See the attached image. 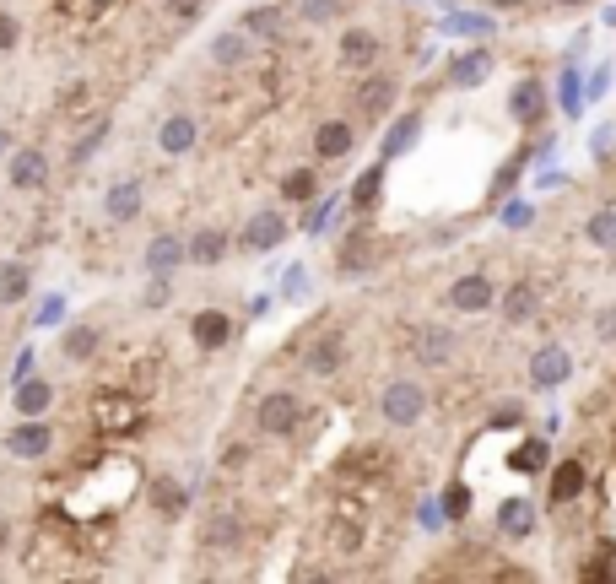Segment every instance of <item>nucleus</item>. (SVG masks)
<instances>
[{"label":"nucleus","mask_w":616,"mask_h":584,"mask_svg":"<svg viewBox=\"0 0 616 584\" xmlns=\"http://www.w3.org/2000/svg\"><path fill=\"white\" fill-rule=\"evenodd\" d=\"M541 466H546V444H541V438H530V444L519 449V471H541Z\"/></svg>","instance_id":"c9c22d12"},{"label":"nucleus","mask_w":616,"mask_h":584,"mask_svg":"<svg viewBox=\"0 0 616 584\" xmlns=\"http://www.w3.org/2000/svg\"><path fill=\"white\" fill-rule=\"evenodd\" d=\"M589 579H606V584H616V547H606V552H595V563L584 568Z\"/></svg>","instance_id":"473e14b6"},{"label":"nucleus","mask_w":616,"mask_h":584,"mask_svg":"<svg viewBox=\"0 0 616 584\" xmlns=\"http://www.w3.org/2000/svg\"><path fill=\"white\" fill-rule=\"evenodd\" d=\"M454 28H460V33H487V22H481V17H454Z\"/></svg>","instance_id":"4c0bfd02"},{"label":"nucleus","mask_w":616,"mask_h":584,"mask_svg":"<svg viewBox=\"0 0 616 584\" xmlns=\"http://www.w3.org/2000/svg\"><path fill=\"white\" fill-rule=\"evenodd\" d=\"M157 514H163V520H179L184 514V487L179 482H157Z\"/></svg>","instance_id":"bb28decb"},{"label":"nucleus","mask_w":616,"mask_h":584,"mask_svg":"<svg viewBox=\"0 0 616 584\" xmlns=\"http://www.w3.org/2000/svg\"><path fill=\"white\" fill-rule=\"evenodd\" d=\"M449 514H454V520L465 514V487H454V493H449Z\"/></svg>","instance_id":"58836bf2"},{"label":"nucleus","mask_w":616,"mask_h":584,"mask_svg":"<svg viewBox=\"0 0 616 584\" xmlns=\"http://www.w3.org/2000/svg\"><path fill=\"white\" fill-rule=\"evenodd\" d=\"M211 0H28L33 44L60 65H92L109 82H136L163 49L206 17Z\"/></svg>","instance_id":"f257e3e1"},{"label":"nucleus","mask_w":616,"mask_h":584,"mask_svg":"<svg viewBox=\"0 0 616 584\" xmlns=\"http://www.w3.org/2000/svg\"><path fill=\"white\" fill-rule=\"evenodd\" d=\"M411 136H417V119H411V114H406V119H400V125H395V136H390V141H384V157H395V152H400V146H411Z\"/></svg>","instance_id":"72a5a7b5"},{"label":"nucleus","mask_w":616,"mask_h":584,"mask_svg":"<svg viewBox=\"0 0 616 584\" xmlns=\"http://www.w3.org/2000/svg\"><path fill=\"white\" fill-rule=\"evenodd\" d=\"M589 244L616 249V211H595V217H589Z\"/></svg>","instance_id":"cd10ccee"},{"label":"nucleus","mask_w":616,"mask_h":584,"mask_svg":"<svg viewBox=\"0 0 616 584\" xmlns=\"http://www.w3.org/2000/svg\"><path fill=\"white\" fill-rule=\"evenodd\" d=\"M298 422H303V401H298V390H265V395H260V406H254V428H260L265 438H287V433H298Z\"/></svg>","instance_id":"f03ea898"},{"label":"nucleus","mask_w":616,"mask_h":584,"mask_svg":"<svg viewBox=\"0 0 616 584\" xmlns=\"http://www.w3.org/2000/svg\"><path fill=\"white\" fill-rule=\"evenodd\" d=\"M503 222H508V228H525V222H530V206H525V201H508V206H503Z\"/></svg>","instance_id":"e433bc0d"},{"label":"nucleus","mask_w":616,"mask_h":584,"mask_svg":"<svg viewBox=\"0 0 616 584\" xmlns=\"http://www.w3.org/2000/svg\"><path fill=\"white\" fill-rule=\"evenodd\" d=\"M487 6H525V0H487Z\"/></svg>","instance_id":"ea45409f"},{"label":"nucleus","mask_w":616,"mask_h":584,"mask_svg":"<svg viewBox=\"0 0 616 584\" xmlns=\"http://www.w3.org/2000/svg\"><path fill=\"white\" fill-rule=\"evenodd\" d=\"M449 352H454L449 330H422V336H417V357H422V363H444Z\"/></svg>","instance_id":"5701e85b"},{"label":"nucleus","mask_w":616,"mask_h":584,"mask_svg":"<svg viewBox=\"0 0 616 584\" xmlns=\"http://www.w3.org/2000/svg\"><path fill=\"white\" fill-rule=\"evenodd\" d=\"M190 336H195V347H200V352H222V347H233V314H222V309H200L195 320H190Z\"/></svg>","instance_id":"423d86ee"},{"label":"nucleus","mask_w":616,"mask_h":584,"mask_svg":"<svg viewBox=\"0 0 616 584\" xmlns=\"http://www.w3.org/2000/svg\"><path fill=\"white\" fill-rule=\"evenodd\" d=\"M49 395H55V390H49L44 379H28V384H22V390H17V406H22V417H38V411L49 406Z\"/></svg>","instance_id":"393cba45"},{"label":"nucleus","mask_w":616,"mask_h":584,"mask_svg":"<svg viewBox=\"0 0 616 584\" xmlns=\"http://www.w3.org/2000/svg\"><path fill=\"white\" fill-rule=\"evenodd\" d=\"M514 119H519V125H535V119H541V87H535V82L514 87Z\"/></svg>","instance_id":"b1692460"},{"label":"nucleus","mask_w":616,"mask_h":584,"mask_svg":"<svg viewBox=\"0 0 616 584\" xmlns=\"http://www.w3.org/2000/svg\"><path fill=\"white\" fill-rule=\"evenodd\" d=\"M379 179H384V163H379V168H368V179L357 184V211H368V206H373V195H379Z\"/></svg>","instance_id":"f704fd0d"},{"label":"nucleus","mask_w":616,"mask_h":584,"mask_svg":"<svg viewBox=\"0 0 616 584\" xmlns=\"http://www.w3.org/2000/svg\"><path fill=\"white\" fill-rule=\"evenodd\" d=\"M352 141H357V130L352 125H341V119H325V125L314 130V152H319V163H336V157L352 152Z\"/></svg>","instance_id":"9b49d317"},{"label":"nucleus","mask_w":616,"mask_h":584,"mask_svg":"<svg viewBox=\"0 0 616 584\" xmlns=\"http://www.w3.org/2000/svg\"><path fill=\"white\" fill-rule=\"evenodd\" d=\"M384 55V38L373 28H346L341 33V65H352V71H373V60Z\"/></svg>","instance_id":"0eeeda50"},{"label":"nucleus","mask_w":616,"mask_h":584,"mask_svg":"<svg viewBox=\"0 0 616 584\" xmlns=\"http://www.w3.org/2000/svg\"><path fill=\"white\" fill-rule=\"evenodd\" d=\"M352 103H357V119H363V125H373V119H384V114H390V103H395V76L368 71L363 82H357Z\"/></svg>","instance_id":"7ed1b4c3"},{"label":"nucleus","mask_w":616,"mask_h":584,"mask_svg":"<svg viewBox=\"0 0 616 584\" xmlns=\"http://www.w3.org/2000/svg\"><path fill=\"white\" fill-rule=\"evenodd\" d=\"M530 292H535L530 282H519V287H508V298H503V309H508V320H525V314H530V303H535V298H530Z\"/></svg>","instance_id":"c756f323"},{"label":"nucleus","mask_w":616,"mask_h":584,"mask_svg":"<svg viewBox=\"0 0 616 584\" xmlns=\"http://www.w3.org/2000/svg\"><path fill=\"white\" fill-rule=\"evenodd\" d=\"M103 206H109V222H136V217H141V179L114 184Z\"/></svg>","instance_id":"2eb2a0df"},{"label":"nucleus","mask_w":616,"mask_h":584,"mask_svg":"<svg viewBox=\"0 0 616 584\" xmlns=\"http://www.w3.org/2000/svg\"><path fill=\"white\" fill-rule=\"evenodd\" d=\"M254 60V33L238 22V28H227L222 38H211V49H206V65H217V71H238V65H249Z\"/></svg>","instance_id":"20e7f679"},{"label":"nucleus","mask_w":616,"mask_h":584,"mask_svg":"<svg viewBox=\"0 0 616 584\" xmlns=\"http://www.w3.org/2000/svg\"><path fill=\"white\" fill-rule=\"evenodd\" d=\"M184 249H190L195 265H222V260H227V233H222V228H200Z\"/></svg>","instance_id":"6ab92c4d"},{"label":"nucleus","mask_w":616,"mask_h":584,"mask_svg":"<svg viewBox=\"0 0 616 584\" xmlns=\"http://www.w3.org/2000/svg\"><path fill=\"white\" fill-rule=\"evenodd\" d=\"M530 379L541 384V390H552V384L568 379V352L562 347H546V352H535V363H530Z\"/></svg>","instance_id":"a211bd4d"},{"label":"nucleus","mask_w":616,"mask_h":584,"mask_svg":"<svg viewBox=\"0 0 616 584\" xmlns=\"http://www.w3.org/2000/svg\"><path fill=\"white\" fill-rule=\"evenodd\" d=\"M195 136H200V130H195L190 114H168L163 125H157V146H163L168 157H184L195 146Z\"/></svg>","instance_id":"ddd939ff"},{"label":"nucleus","mask_w":616,"mask_h":584,"mask_svg":"<svg viewBox=\"0 0 616 584\" xmlns=\"http://www.w3.org/2000/svg\"><path fill=\"white\" fill-rule=\"evenodd\" d=\"M492 298H498V292H492L487 276H460V282L449 287V303H454V309H465V314L492 309Z\"/></svg>","instance_id":"f8f14e48"},{"label":"nucleus","mask_w":616,"mask_h":584,"mask_svg":"<svg viewBox=\"0 0 616 584\" xmlns=\"http://www.w3.org/2000/svg\"><path fill=\"white\" fill-rule=\"evenodd\" d=\"M498 525H503V536H514V541H519V536H530V525H535V520H530L525 503H503Z\"/></svg>","instance_id":"a878e982"},{"label":"nucleus","mask_w":616,"mask_h":584,"mask_svg":"<svg viewBox=\"0 0 616 584\" xmlns=\"http://www.w3.org/2000/svg\"><path fill=\"white\" fill-rule=\"evenodd\" d=\"M60 347H65V357H71V363H82V357L98 352V325H71V336H65Z\"/></svg>","instance_id":"4be33fe9"},{"label":"nucleus","mask_w":616,"mask_h":584,"mask_svg":"<svg viewBox=\"0 0 616 584\" xmlns=\"http://www.w3.org/2000/svg\"><path fill=\"white\" fill-rule=\"evenodd\" d=\"M281 195H287V201H308V195H314V174H308V168L303 174H287L281 179Z\"/></svg>","instance_id":"2f4dec72"},{"label":"nucleus","mask_w":616,"mask_h":584,"mask_svg":"<svg viewBox=\"0 0 616 584\" xmlns=\"http://www.w3.org/2000/svg\"><path fill=\"white\" fill-rule=\"evenodd\" d=\"M422 406H427V395H422L417 379H395L390 390H384V422H395V428H411V422L422 417Z\"/></svg>","instance_id":"39448f33"},{"label":"nucleus","mask_w":616,"mask_h":584,"mask_svg":"<svg viewBox=\"0 0 616 584\" xmlns=\"http://www.w3.org/2000/svg\"><path fill=\"white\" fill-rule=\"evenodd\" d=\"M281 238H287V222H281V211L260 206V211L249 217V228H244V249H254V255H265V249H276Z\"/></svg>","instance_id":"6e6552de"},{"label":"nucleus","mask_w":616,"mask_h":584,"mask_svg":"<svg viewBox=\"0 0 616 584\" xmlns=\"http://www.w3.org/2000/svg\"><path fill=\"white\" fill-rule=\"evenodd\" d=\"M11 190H22V195H33V190H44V179H49V163H44V152L38 146H22L17 157H11Z\"/></svg>","instance_id":"1a4fd4ad"},{"label":"nucleus","mask_w":616,"mask_h":584,"mask_svg":"<svg viewBox=\"0 0 616 584\" xmlns=\"http://www.w3.org/2000/svg\"><path fill=\"white\" fill-rule=\"evenodd\" d=\"M579 493H584V460H562L552 476V503L562 509V503H573Z\"/></svg>","instance_id":"aec40b11"},{"label":"nucleus","mask_w":616,"mask_h":584,"mask_svg":"<svg viewBox=\"0 0 616 584\" xmlns=\"http://www.w3.org/2000/svg\"><path fill=\"white\" fill-rule=\"evenodd\" d=\"M17 44H22V17L11 6H0V55H11Z\"/></svg>","instance_id":"c85d7f7f"},{"label":"nucleus","mask_w":616,"mask_h":584,"mask_svg":"<svg viewBox=\"0 0 616 584\" xmlns=\"http://www.w3.org/2000/svg\"><path fill=\"white\" fill-rule=\"evenodd\" d=\"M179 260H190V249H184L173 233H157V238H152V249H146V271H152V276H168Z\"/></svg>","instance_id":"4468645a"},{"label":"nucleus","mask_w":616,"mask_h":584,"mask_svg":"<svg viewBox=\"0 0 616 584\" xmlns=\"http://www.w3.org/2000/svg\"><path fill=\"white\" fill-rule=\"evenodd\" d=\"M579 109H584V92H579V71H568V76H562V114H568V119H579Z\"/></svg>","instance_id":"7c9ffc66"},{"label":"nucleus","mask_w":616,"mask_h":584,"mask_svg":"<svg viewBox=\"0 0 616 584\" xmlns=\"http://www.w3.org/2000/svg\"><path fill=\"white\" fill-rule=\"evenodd\" d=\"M49 444H55V433H49V422H22V428L6 433V449L17 460H44Z\"/></svg>","instance_id":"9d476101"},{"label":"nucleus","mask_w":616,"mask_h":584,"mask_svg":"<svg viewBox=\"0 0 616 584\" xmlns=\"http://www.w3.org/2000/svg\"><path fill=\"white\" fill-rule=\"evenodd\" d=\"M28 287H33V271H28V265H22V260H0V303H6V309L28 298Z\"/></svg>","instance_id":"f3484780"},{"label":"nucleus","mask_w":616,"mask_h":584,"mask_svg":"<svg viewBox=\"0 0 616 584\" xmlns=\"http://www.w3.org/2000/svg\"><path fill=\"white\" fill-rule=\"evenodd\" d=\"M281 6H287L298 22H308V28H319V22H336L352 0H281Z\"/></svg>","instance_id":"dca6fc26"},{"label":"nucleus","mask_w":616,"mask_h":584,"mask_svg":"<svg viewBox=\"0 0 616 584\" xmlns=\"http://www.w3.org/2000/svg\"><path fill=\"white\" fill-rule=\"evenodd\" d=\"M487 71H492V55H487V49H476V55H460V60L449 65V76H454L460 87H476Z\"/></svg>","instance_id":"412c9836"}]
</instances>
